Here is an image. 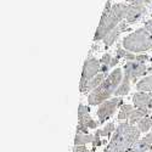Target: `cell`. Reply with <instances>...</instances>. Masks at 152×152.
I'll list each match as a JSON object with an SVG mask.
<instances>
[{
    "label": "cell",
    "mask_w": 152,
    "mask_h": 152,
    "mask_svg": "<svg viewBox=\"0 0 152 152\" xmlns=\"http://www.w3.org/2000/svg\"><path fill=\"white\" fill-rule=\"evenodd\" d=\"M86 144H93L94 147L100 146L102 144L100 136L95 134H82V133H75L74 137V145H86Z\"/></svg>",
    "instance_id": "11"
},
{
    "label": "cell",
    "mask_w": 152,
    "mask_h": 152,
    "mask_svg": "<svg viewBox=\"0 0 152 152\" xmlns=\"http://www.w3.org/2000/svg\"><path fill=\"white\" fill-rule=\"evenodd\" d=\"M107 77H106V73H102V72H100L97 75H96V77H94L89 83H88L84 88H83V89L80 90L82 93H91L93 90H95L96 89V88L101 84V83H102L105 79H106Z\"/></svg>",
    "instance_id": "14"
},
{
    "label": "cell",
    "mask_w": 152,
    "mask_h": 152,
    "mask_svg": "<svg viewBox=\"0 0 152 152\" xmlns=\"http://www.w3.org/2000/svg\"><path fill=\"white\" fill-rule=\"evenodd\" d=\"M151 148H152V132H150L145 137L140 139V140L126 152H147Z\"/></svg>",
    "instance_id": "13"
},
{
    "label": "cell",
    "mask_w": 152,
    "mask_h": 152,
    "mask_svg": "<svg viewBox=\"0 0 152 152\" xmlns=\"http://www.w3.org/2000/svg\"><path fill=\"white\" fill-rule=\"evenodd\" d=\"M100 122H96L90 116V110L88 106L80 104L78 107V124L80 126H84L86 129H96L100 125Z\"/></svg>",
    "instance_id": "8"
},
{
    "label": "cell",
    "mask_w": 152,
    "mask_h": 152,
    "mask_svg": "<svg viewBox=\"0 0 152 152\" xmlns=\"http://www.w3.org/2000/svg\"><path fill=\"white\" fill-rule=\"evenodd\" d=\"M118 61H119L118 58H116V57H112V61H111V66H110V67H111V68H112V67H115V66L117 65V63H118Z\"/></svg>",
    "instance_id": "27"
},
{
    "label": "cell",
    "mask_w": 152,
    "mask_h": 152,
    "mask_svg": "<svg viewBox=\"0 0 152 152\" xmlns=\"http://www.w3.org/2000/svg\"><path fill=\"white\" fill-rule=\"evenodd\" d=\"M111 61H112V56L110 54H105L102 57H101L100 62H101V72L102 73H106L108 72V69L111 68Z\"/></svg>",
    "instance_id": "21"
},
{
    "label": "cell",
    "mask_w": 152,
    "mask_h": 152,
    "mask_svg": "<svg viewBox=\"0 0 152 152\" xmlns=\"http://www.w3.org/2000/svg\"><path fill=\"white\" fill-rule=\"evenodd\" d=\"M146 14V6L145 5H136L130 4L128 6V12H126L125 21L128 24H133L139 21V18L142 17Z\"/></svg>",
    "instance_id": "10"
},
{
    "label": "cell",
    "mask_w": 152,
    "mask_h": 152,
    "mask_svg": "<svg viewBox=\"0 0 152 152\" xmlns=\"http://www.w3.org/2000/svg\"><path fill=\"white\" fill-rule=\"evenodd\" d=\"M133 102H134L135 108H142V110L151 111V108H152V94L137 91L133 96Z\"/></svg>",
    "instance_id": "9"
},
{
    "label": "cell",
    "mask_w": 152,
    "mask_h": 152,
    "mask_svg": "<svg viewBox=\"0 0 152 152\" xmlns=\"http://www.w3.org/2000/svg\"><path fill=\"white\" fill-rule=\"evenodd\" d=\"M128 26H129V24L126 23V21H123L118 27H116L115 29H113V31L105 38V39H104V44H105L106 49L110 48V46H112L113 44H115V42L118 39V37H119L124 31L128 29Z\"/></svg>",
    "instance_id": "12"
},
{
    "label": "cell",
    "mask_w": 152,
    "mask_h": 152,
    "mask_svg": "<svg viewBox=\"0 0 152 152\" xmlns=\"http://www.w3.org/2000/svg\"><path fill=\"white\" fill-rule=\"evenodd\" d=\"M129 4H136V5H148L152 3V0H125Z\"/></svg>",
    "instance_id": "22"
},
{
    "label": "cell",
    "mask_w": 152,
    "mask_h": 152,
    "mask_svg": "<svg viewBox=\"0 0 152 152\" xmlns=\"http://www.w3.org/2000/svg\"><path fill=\"white\" fill-rule=\"evenodd\" d=\"M115 130H116V125H115V123H108V124H106L104 128H101V129H97L96 130V133H95V135H97V136H110L112 133H115Z\"/></svg>",
    "instance_id": "20"
},
{
    "label": "cell",
    "mask_w": 152,
    "mask_h": 152,
    "mask_svg": "<svg viewBox=\"0 0 152 152\" xmlns=\"http://www.w3.org/2000/svg\"><path fill=\"white\" fill-rule=\"evenodd\" d=\"M136 90L141 93H151L152 94V75L145 77L140 82L136 83Z\"/></svg>",
    "instance_id": "16"
},
{
    "label": "cell",
    "mask_w": 152,
    "mask_h": 152,
    "mask_svg": "<svg viewBox=\"0 0 152 152\" xmlns=\"http://www.w3.org/2000/svg\"><path fill=\"white\" fill-rule=\"evenodd\" d=\"M134 110L135 108L132 105H122V107L119 110V113H118V119L119 121H128Z\"/></svg>",
    "instance_id": "18"
},
{
    "label": "cell",
    "mask_w": 152,
    "mask_h": 152,
    "mask_svg": "<svg viewBox=\"0 0 152 152\" xmlns=\"http://www.w3.org/2000/svg\"><path fill=\"white\" fill-rule=\"evenodd\" d=\"M123 48L130 53H144L152 49V31H148L146 27L139 28L135 32L126 35L123 43Z\"/></svg>",
    "instance_id": "4"
},
{
    "label": "cell",
    "mask_w": 152,
    "mask_h": 152,
    "mask_svg": "<svg viewBox=\"0 0 152 152\" xmlns=\"http://www.w3.org/2000/svg\"><path fill=\"white\" fill-rule=\"evenodd\" d=\"M128 6L129 5H126L124 3H118L112 5V0H107L105 10L102 12V15H101L99 26L94 35V42L104 40L113 29L119 26L126 17Z\"/></svg>",
    "instance_id": "1"
},
{
    "label": "cell",
    "mask_w": 152,
    "mask_h": 152,
    "mask_svg": "<svg viewBox=\"0 0 152 152\" xmlns=\"http://www.w3.org/2000/svg\"><path fill=\"white\" fill-rule=\"evenodd\" d=\"M123 72L121 68L113 69L107 78L101 83L95 90H93L88 96V104L90 106H100L106 100L111 99L112 95H115L116 90L118 89L119 84L123 80Z\"/></svg>",
    "instance_id": "3"
},
{
    "label": "cell",
    "mask_w": 152,
    "mask_h": 152,
    "mask_svg": "<svg viewBox=\"0 0 152 152\" xmlns=\"http://www.w3.org/2000/svg\"><path fill=\"white\" fill-rule=\"evenodd\" d=\"M122 104H123L122 97H117V96H115L113 99H108L105 101V102H102L99 106L97 112H96V115L99 117V122L101 124L105 123L108 118H111L113 115H115L117 108Z\"/></svg>",
    "instance_id": "6"
},
{
    "label": "cell",
    "mask_w": 152,
    "mask_h": 152,
    "mask_svg": "<svg viewBox=\"0 0 152 152\" xmlns=\"http://www.w3.org/2000/svg\"><path fill=\"white\" fill-rule=\"evenodd\" d=\"M73 152H88L85 145H74Z\"/></svg>",
    "instance_id": "24"
},
{
    "label": "cell",
    "mask_w": 152,
    "mask_h": 152,
    "mask_svg": "<svg viewBox=\"0 0 152 152\" xmlns=\"http://www.w3.org/2000/svg\"><path fill=\"white\" fill-rule=\"evenodd\" d=\"M141 132L129 122H122L117 125L111 140L102 152H126L140 140Z\"/></svg>",
    "instance_id": "2"
},
{
    "label": "cell",
    "mask_w": 152,
    "mask_h": 152,
    "mask_svg": "<svg viewBox=\"0 0 152 152\" xmlns=\"http://www.w3.org/2000/svg\"><path fill=\"white\" fill-rule=\"evenodd\" d=\"M144 27H146L148 31H152V18L145 22V26H144Z\"/></svg>",
    "instance_id": "26"
},
{
    "label": "cell",
    "mask_w": 152,
    "mask_h": 152,
    "mask_svg": "<svg viewBox=\"0 0 152 152\" xmlns=\"http://www.w3.org/2000/svg\"><path fill=\"white\" fill-rule=\"evenodd\" d=\"M150 71L151 68H147L145 63L137 61H126L124 65V77L129 78L132 82H135L139 77L145 75Z\"/></svg>",
    "instance_id": "7"
},
{
    "label": "cell",
    "mask_w": 152,
    "mask_h": 152,
    "mask_svg": "<svg viewBox=\"0 0 152 152\" xmlns=\"http://www.w3.org/2000/svg\"><path fill=\"white\" fill-rule=\"evenodd\" d=\"M150 112H151V111L142 110V108H135V110L132 112V115H130L128 122H129L130 124H133V125H134V124H137L144 117L150 116Z\"/></svg>",
    "instance_id": "15"
},
{
    "label": "cell",
    "mask_w": 152,
    "mask_h": 152,
    "mask_svg": "<svg viewBox=\"0 0 152 152\" xmlns=\"http://www.w3.org/2000/svg\"><path fill=\"white\" fill-rule=\"evenodd\" d=\"M101 72V62L96 60L95 57H88L84 62L83 71H82V77L79 83V89L82 90L83 88L89 83L94 77Z\"/></svg>",
    "instance_id": "5"
},
{
    "label": "cell",
    "mask_w": 152,
    "mask_h": 152,
    "mask_svg": "<svg viewBox=\"0 0 152 152\" xmlns=\"http://www.w3.org/2000/svg\"><path fill=\"white\" fill-rule=\"evenodd\" d=\"M128 54V51L124 49V48H122V46H118V49H117V54H116V58H122V57H125V55Z\"/></svg>",
    "instance_id": "23"
},
{
    "label": "cell",
    "mask_w": 152,
    "mask_h": 152,
    "mask_svg": "<svg viewBox=\"0 0 152 152\" xmlns=\"http://www.w3.org/2000/svg\"><path fill=\"white\" fill-rule=\"evenodd\" d=\"M137 128L141 133H147L152 128V116H146L144 117L140 122L137 123Z\"/></svg>",
    "instance_id": "19"
},
{
    "label": "cell",
    "mask_w": 152,
    "mask_h": 152,
    "mask_svg": "<svg viewBox=\"0 0 152 152\" xmlns=\"http://www.w3.org/2000/svg\"><path fill=\"white\" fill-rule=\"evenodd\" d=\"M148 60H150V56H147V55H137L135 61L141 62V63H145V62L148 61Z\"/></svg>",
    "instance_id": "25"
},
{
    "label": "cell",
    "mask_w": 152,
    "mask_h": 152,
    "mask_svg": "<svg viewBox=\"0 0 152 152\" xmlns=\"http://www.w3.org/2000/svg\"><path fill=\"white\" fill-rule=\"evenodd\" d=\"M130 82H132V80H130L129 78L123 77V80H122V83L119 84L118 89L116 90L115 96L121 97V96H125L126 94H129V91H130Z\"/></svg>",
    "instance_id": "17"
}]
</instances>
